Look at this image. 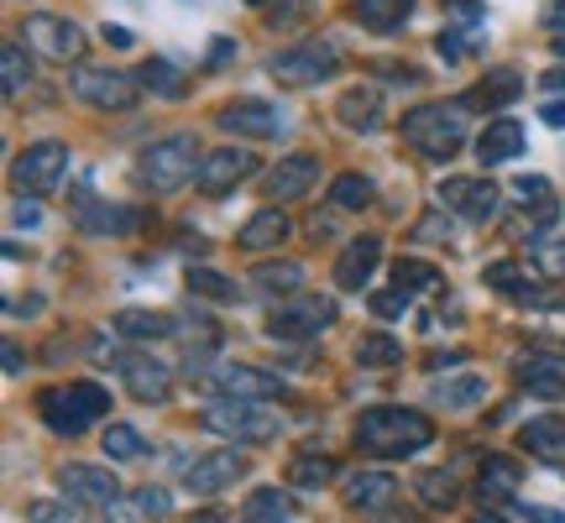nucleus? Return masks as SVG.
<instances>
[{
    "label": "nucleus",
    "mask_w": 565,
    "mask_h": 523,
    "mask_svg": "<svg viewBox=\"0 0 565 523\" xmlns=\"http://www.w3.org/2000/svg\"><path fill=\"white\" fill-rule=\"evenodd\" d=\"M519 445H524L534 461H550L561 466L565 461V414H540L519 429Z\"/></svg>",
    "instance_id": "nucleus-22"
},
{
    "label": "nucleus",
    "mask_w": 565,
    "mask_h": 523,
    "mask_svg": "<svg viewBox=\"0 0 565 523\" xmlns=\"http://www.w3.org/2000/svg\"><path fill=\"white\" fill-rule=\"evenodd\" d=\"M404 362V345L393 341L387 330H366L356 341V366H372V372H387V366Z\"/></svg>",
    "instance_id": "nucleus-34"
},
{
    "label": "nucleus",
    "mask_w": 565,
    "mask_h": 523,
    "mask_svg": "<svg viewBox=\"0 0 565 523\" xmlns=\"http://www.w3.org/2000/svg\"><path fill=\"white\" fill-rule=\"evenodd\" d=\"M466 105H419L404 116V141L429 162H445L461 152L466 141Z\"/></svg>",
    "instance_id": "nucleus-4"
},
{
    "label": "nucleus",
    "mask_w": 565,
    "mask_h": 523,
    "mask_svg": "<svg viewBox=\"0 0 565 523\" xmlns=\"http://www.w3.org/2000/svg\"><path fill=\"white\" fill-rule=\"evenodd\" d=\"M408 303H414V293H404V288H393V293H372V314H377V320H393V314H404Z\"/></svg>",
    "instance_id": "nucleus-48"
},
{
    "label": "nucleus",
    "mask_w": 565,
    "mask_h": 523,
    "mask_svg": "<svg viewBox=\"0 0 565 523\" xmlns=\"http://www.w3.org/2000/svg\"><path fill=\"white\" fill-rule=\"evenodd\" d=\"M408 11H414V0H356V21L372 26V32H393V26H404Z\"/></svg>",
    "instance_id": "nucleus-36"
},
{
    "label": "nucleus",
    "mask_w": 565,
    "mask_h": 523,
    "mask_svg": "<svg viewBox=\"0 0 565 523\" xmlns=\"http://www.w3.org/2000/svg\"><path fill=\"white\" fill-rule=\"evenodd\" d=\"M63 173H68V147H63V141H32V147L11 162V179H17V189L38 194V200L58 189Z\"/></svg>",
    "instance_id": "nucleus-11"
},
{
    "label": "nucleus",
    "mask_w": 565,
    "mask_h": 523,
    "mask_svg": "<svg viewBox=\"0 0 565 523\" xmlns=\"http://www.w3.org/2000/svg\"><path fill=\"white\" fill-rule=\"evenodd\" d=\"M330 477H335V461L320 456V450H303V456H294V466H288V487H294V492H320Z\"/></svg>",
    "instance_id": "nucleus-33"
},
{
    "label": "nucleus",
    "mask_w": 565,
    "mask_h": 523,
    "mask_svg": "<svg viewBox=\"0 0 565 523\" xmlns=\"http://www.w3.org/2000/svg\"><path fill=\"white\" fill-rule=\"evenodd\" d=\"M21 32H26V47H38L47 63H79V58H84V32H79V21L47 17V11H38V17L21 21Z\"/></svg>",
    "instance_id": "nucleus-12"
},
{
    "label": "nucleus",
    "mask_w": 565,
    "mask_h": 523,
    "mask_svg": "<svg viewBox=\"0 0 565 523\" xmlns=\"http://www.w3.org/2000/svg\"><path fill=\"white\" fill-rule=\"evenodd\" d=\"M200 137L194 131H173V137H158L152 147H141L137 158V183L152 189V194H173L189 179H200Z\"/></svg>",
    "instance_id": "nucleus-2"
},
{
    "label": "nucleus",
    "mask_w": 565,
    "mask_h": 523,
    "mask_svg": "<svg viewBox=\"0 0 565 523\" xmlns=\"http://www.w3.org/2000/svg\"><path fill=\"white\" fill-rule=\"evenodd\" d=\"M110 330L126 335V341H162V335H173V320L162 309H121L110 320Z\"/></svg>",
    "instance_id": "nucleus-31"
},
{
    "label": "nucleus",
    "mask_w": 565,
    "mask_h": 523,
    "mask_svg": "<svg viewBox=\"0 0 565 523\" xmlns=\"http://www.w3.org/2000/svg\"><path fill=\"white\" fill-rule=\"evenodd\" d=\"M393 492H398V482L387 471H356V477H345V508H356V513L393 508Z\"/></svg>",
    "instance_id": "nucleus-24"
},
{
    "label": "nucleus",
    "mask_w": 565,
    "mask_h": 523,
    "mask_svg": "<svg viewBox=\"0 0 565 523\" xmlns=\"http://www.w3.org/2000/svg\"><path fill=\"white\" fill-rule=\"evenodd\" d=\"M524 95V79H519V68H492L471 95H466L461 105H487V110H503V105H513Z\"/></svg>",
    "instance_id": "nucleus-30"
},
{
    "label": "nucleus",
    "mask_w": 565,
    "mask_h": 523,
    "mask_svg": "<svg viewBox=\"0 0 565 523\" xmlns=\"http://www.w3.org/2000/svg\"><path fill=\"white\" fill-rule=\"evenodd\" d=\"M383 79H393V84H419L424 74H419V68H408V63H383Z\"/></svg>",
    "instance_id": "nucleus-50"
},
{
    "label": "nucleus",
    "mask_w": 565,
    "mask_h": 523,
    "mask_svg": "<svg viewBox=\"0 0 565 523\" xmlns=\"http://www.w3.org/2000/svg\"><path fill=\"white\" fill-rule=\"evenodd\" d=\"M11 215H17V225H38L42 221V210H38V204H26V200L11 204Z\"/></svg>",
    "instance_id": "nucleus-51"
},
{
    "label": "nucleus",
    "mask_w": 565,
    "mask_h": 523,
    "mask_svg": "<svg viewBox=\"0 0 565 523\" xmlns=\"http://www.w3.org/2000/svg\"><path fill=\"white\" fill-rule=\"evenodd\" d=\"M6 372H21V345H6Z\"/></svg>",
    "instance_id": "nucleus-57"
},
{
    "label": "nucleus",
    "mask_w": 565,
    "mask_h": 523,
    "mask_svg": "<svg viewBox=\"0 0 565 523\" xmlns=\"http://www.w3.org/2000/svg\"><path fill=\"white\" fill-rule=\"evenodd\" d=\"M330 324H335V303L330 299H288L267 314V335L282 345H299V341H320Z\"/></svg>",
    "instance_id": "nucleus-7"
},
{
    "label": "nucleus",
    "mask_w": 565,
    "mask_h": 523,
    "mask_svg": "<svg viewBox=\"0 0 565 523\" xmlns=\"http://www.w3.org/2000/svg\"><path fill=\"white\" fill-rule=\"evenodd\" d=\"M58 487H63V498H68V503L95 508V513H105L110 503H121L126 498V487L116 482V471H110V466H84V461L58 466Z\"/></svg>",
    "instance_id": "nucleus-10"
},
{
    "label": "nucleus",
    "mask_w": 565,
    "mask_h": 523,
    "mask_svg": "<svg viewBox=\"0 0 565 523\" xmlns=\"http://www.w3.org/2000/svg\"><path fill=\"white\" fill-rule=\"evenodd\" d=\"M477 158H482V168H498V162L524 158V126L513 121V116H498V121L477 137Z\"/></svg>",
    "instance_id": "nucleus-23"
},
{
    "label": "nucleus",
    "mask_w": 565,
    "mask_h": 523,
    "mask_svg": "<svg viewBox=\"0 0 565 523\" xmlns=\"http://www.w3.org/2000/svg\"><path fill=\"white\" fill-rule=\"evenodd\" d=\"M477 42H482V26H466V32H440V42H435V47H440L445 63H461Z\"/></svg>",
    "instance_id": "nucleus-47"
},
{
    "label": "nucleus",
    "mask_w": 565,
    "mask_h": 523,
    "mask_svg": "<svg viewBox=\"0 0 565 523\" xmlns=\"http://www.w3.org/2000/svg\"><path fill=\"white\" fill-rule=\"evenodd\" d=\"M435 200H440V210L461 215L466 225H492L503 210V189L492 179H445Z\"/></svg>",
    "instance_id": "nucleus-9"
},
{
    "label": "nucleus",
    "mask_w": 565,
    "mask_h": 523,
    "mask_svg": "<svg viewBox=\"0 0 565 523\" xmlns=\"http://www.w3.org/2000/svg\"><path fill=\"white\" fill-rule=\"evenodd\" d=\"M252 282H257L263 293H273V299H294L303 288V267L299 262H263V267L252 273Z\"/></svg>",
    "instance_id": "nucleus-32"
},
{
    "label": "nucleus",
    "mask_w": 565,
    "mask_h": 523,
    "mask_svg": "<svg viewBox=\"0 0 565 523\" xmlns=\"http://www.w3.org/2000/svg\"><path fill=\"white\" fill-rule=\"evenodd\" d=\"M231 53H236V42H215V47H210V63H225Z\"/></svg>",
    "instance_id": "nucleus-56"
},
{
    "label": "nucleus",
    "mask_w": 565,
    "mask_h": 523,
    "mask_svg": "<svg viewBox=\"0 0 565 523\" xmlns=\"http://www.w3.org/2000/svg\"><path fill=\"white\" fill-rule=\"evenodd\" d=\"M189 293H200V299H210V303H236L242 299V288L225 278V273H215V267H189Z\"/></svg>",
    "instance_id": "nucleus-38"
},
{
    "label": "nucleus",
    "mask_w": 565,
    "mask_h": 523,
    "mask_svg": "<svg viewBox=\"0 0 565 523\" xmlns=\"http://www.w3.org/2000/svg\"><path fill=\"white\" fill-rule=\"evenodd\" d=\"M110 362H116L126 393H131L137 403H168V393H173V372H168V362L141 356V351H110Z\"/></svg>",
    "instance_id": "nucleus-13"
},
{
    "label": "nucleus",
    "mask_w": 565,
    "mask_h": 523,
    "mask_svg": "<svg viewBox=\"0 0 565 523\" xmlns=\"http://www.w3.org/2000/svg\"><path fill=\"white\" fill-rule=\"evenodd\" d=\"M257 173V158L246 152V147H221V152H204L200 162V194H210V200H221V194H231L236 183H246Z\"/></svg>",
    "instance_id": "nucleus-16"
},
{
    "label": "nucleus",
    "mask_w": 565,
    "mask_h": 523,
    "mask_svg": "<svg viewBox=\"0 0 565 523\" xmlns=\"http://www.w3.org/2000/svg\"><path fill=\"white\" fill-rule=\"evenodd\" d=\"M26 523H84L79 503H53V498H38L26 503Z\"/></svg>",
    "instance_id": "nucleus-44"
},
{
    "label": "nucleus",
    "mask_w": 565,
    "mask_h": 523,
    "mask_svg": "<svg viewBox=\"0 0 565 523\" xmlns=\"http://www.w3.org/2000/svg\"><path fill=\"white\" fill-rule=\"evenodd\" d=\"M545 26L550 32H565V0H555V6L545 11Z\"/></svg>",
    "instance_id": "nucleus-53"
},
{
    "label": "nucleus",
    "mask_w": 565,
    "mask_h": 523,
    "mask_svg": "<svg viewBox=\"0 0 565 523\" xmlns=\"http://www.w3.org/2000/svg\"><path fill=\"white\" fill-rule=\"evenodd\" d=\"M105 42H110V47H131V32H126V26H105Z\"/></svg>",
    "instance_id": "nucleus-54"
},
{
    "label": "nucleus",
    "mask_w": 565,
    "mask_h": 523,
    "mask_svg": "<svg viewBox=\"0 0 565 523\" xmlns=\"http://www.w3.org/2000/svg\"><path fill=\"white\" fill-rule=\"evenodd\" d=\"M335 116H341L345 131H377L383 126V89L377 84H356V89H345L341 100H335Z\"/></svg>",
    "instance_id": "nucleus-20"
},
{
    "label": "nucleus",
    "mask_w": 565,
    "mask_h": 523,
    "mask_svg": "<svg viewBox=\"0 0 565 523\" xmlns=\"http://www.w3.org/2000/svg\"><path fill=\"white\" fill-rule=\"evenodd\" d=\"M529 523H565V513H550V508H529Z\"/></svg>",
    "instance_id": "nucleus-55"
},
{
    "label": "nucleus",
    "mask_w": 565,
    "mask_h": 523,
    "mask_svg": "<svg viewBox=\"0 0 565 523\" xmlns=\"http://www.w3.org/2000/svg\"><path fill=\"white\" fill-rule=\"evenodd\" d=\"M372 194H377V183L366 179V173H341V179L330 183V204L335 210H366Z\"/></svg>",
    "instance_id": "nucleus-40"
},
{
    "label": "nucleus",
    "mask_w": 565,
    "mask_h": 523,
    "mask_svg": "<svg viewBox=\"0 0 565 523\" xmlns=\"http://www.w3.org/2000/svg\"><path fill=\"white\" fill-rule=\"evenodd\" d=\"M105 456H110V461H141V456H147V440H141L131 424H110V429H105Z\"/></svg>",
    "instance_id": "nucleus-43"
},
{
    "label": "nucleus",
    "mask_w": 565,
    "mask_h": 523,
    "mask_svg": "<svg viewBox=\"0 0 565 523\" xmlns=\"http://www.w3.org/2000/svg\"><path fill=\"white\" fill-rule=\"evenodd\" d=\"M215 121L225 126V131H236V137H252V141H273L288 131V121H282V110L273 100H257V95H242V100H231L215 116Z\"/></svg>",
    "instance_id": "nucleus-15"
},
{
    "label": "nucleus",
    "mask_w": 565,
    "mask_h": 523,
    "mask_svg": "<svg viewBox=\"0 0 565 523\" xmlns=\"http://www.w3.org/2000/svg\"><path fill=\"white\" fill-rule=\"evenodd\" d=\"M545 84H550V89H565V63L555 68V74H545Z\"/></svg>",
    "instance_id": "nucleus-58"
},
{
    "label": "nucleus",
    "mask_w": 565,
    "mask_h": 523,
    "mask_svg": "<svg viewBox=\"0 0 565 523\" xmlns=\"http://www.w3.org/2000/svg\"><path fill=\"white\" fill-rule=\"evenodd\" d=\"M0 84H6V100H21V89L32 84V58H26L21 42H6V53H0Z\"/></svg>",
    "instance_id": "nucleus-39"
},
{
    "label": "nucleus",
    "mask_w": 565,
    "mask_h": 523,
    "mask_svg": "<svg viewBox=\"0 0 565 523\" xmlns=\"http://www.w3.org/2000/svg\"><path fill=\"white\" fill-rule=\"evenodd\" d=\"M519 477H524V471H519V461H513V456H487L482 471H477V498H482L487 508L508 503V498L519 492Z\"/></svg>",
    "instance_id": "nucleus-26"
},
{
    "label": "nucleus",
    "mask_w": 565,
    "mask_h": 523,
    "mask_svg": "<svg viewBox=\"0 0 565 523\" xmlns=\"http://www.w3.org/2000/svg\"><path fill=\"white\" fill-rule=\"evenodd\" d=\"M529 262H534V273H540V278H565V242L561 236H534V242H529Z\"/></svg>",
    "instance_id": "nucleus-41"
},
{
    "label": "nucleus",
    "mask_w": 565,
    "mask_h": 523,
    "mask_svg": "<svg viewBox=\"0 0 565 523\" xmlns=\"http://www.w3.org/2000/svg\"><path fill=\"white\" fill-rule=\"evenodd\" d=\"M513 194L524 200V210H545V204H555V189H550V179H540V173L513 179Z\"/></svg>",
    "instance_id": "nucleus-46"
},
{
    "label": "nucleus",
    "mask_w": 565,
    "mask_h": 523,
    "mask_svg": "<svg viewBox=\"0 0 565 523\" xmlns=\"http://www.w3.org/2000/svg\"><path fill=\"white\" fill-rule=\"evenodd\" d=\"M356 450L362 456H377V461H404V456H419L435 440V424L424 419L419 408H398V403H383V408H366L356 419Z\"/></svg>",
    "instance_id": "nucleus-1"
},
{
    "label": "nucleus",
    "mask_w": 565,
    "mask_h": 523,
    "mask_svg": "<svg viewBox=\"0 0 565 523\" xmlns=\"http://www.w3.org/2000/svg\"><path fill=\"white\" fill-rule=\"evenodd\" d=\"M482 398H487V377H477V372H466V377H440V383L429 387V403H435V408H456V414L477 408Z\"/></svg>",
    "instance_id": "nucleus-27"
},
{
    "label": "nucleus",
    "mask_w": 565,
    "mask_h": 523,
    "mask_svg": "<svg viewBox=\"0 0 565 523\" xmlns=\"http://www.w3.org/2000/svg\"><path fill=\"white\" fill-rule=\"evenodd\" d=\"M38 414H42V424H47L53 435H63V440H79L89 424L110 414V393H105L100 383L47 387V393L38 398Z\"/></svg>",
    "instance_id": "nucleus-3"
},
{
    "label": "nucleus",
    "mask_w": 565,
    "mask_h": 523,
    "mask_svg": "<svg viewBox=\"0 0 565 523\" xmlns=\"http://www.w3.org/2000/svg\"><path fill=\"white\" fill-rule=\"evenodd\" d=\"M200 383L215 387L221 398H246V403H273V398H282V383H278V377H267V372H257V366H242V362L210 366Z\"/></svg>",
    "instance_id": "nucleus-14"
},
{
    "label": "nucleus",
    "mask_w": 565,
    "mask_h": 523,
    "mask_svg": "<svg viewBox=\"0 0 565 523\" xmlns=\"http://www.w3.org/2000/svg\"><path fill=\"white\" fill-rule=\"evenodd\" d=\"M294 236V225H288V215H282L278 204H267V210H257L252 221L242 225V236H236V246L242 252H273V246H282Z\"/></svg>",
    "instance_id": "nucleus-25"
},
{
    "label": "nucleus",
    "mask_w": 565,
    "mask_h": 523,
    "mask_svg": "<svg viewBox=\"0 0 565 523\" xmlns=\"http://www.w3.org/2000/svg\"><path fill=\"white\" fill-rule=\"evenodd\" d=\"M74 95L95 110H131L141 100V79L137 74H121V68H95V63H79L74 68Z\"/></svg>",
    "instance_id": "nucleus-8"
},
{
    "label": "nucleus",
    "mask_w": 565,
    "mask_h": 523,
    "mask_svg": "<svg viewBox=\"0 0 565 523\" xmlns=\"http://www.w3.org/2000/svg\"><path fill=\"white\" fill-rule=\"evenodd\" d=\"M137 508L147 513V519H168V513H173V498H168L162 487H141V492H137Z\"/></svg>",
    "instance_id": "nucleus-49"
},
{
    "label": "nucleus",
    "mask_w": 565,
    "mask_h": 523,
    "mask_svg": "<svg viewBox=\"0 0 565 523\" xmlns=\"http://www.w3.org/2000/svg\"><path fill=\"white\" fill-rule=\"evenodd\" d=\"M335 68H341V47H335V42H320V38L299 42V47H282V53L267 58V74H273L278 84H288V89L324 84Z\"/></svg>",
    "instance_id": "nucleus-6"
},
{
    "label": "nucleus",
    "mask_w": 565,
    "mask_h": 523,
    "mask_svg": "<svg viewBox=\"0 0 565 523\" xmlns=\"http://www.w3.org/2000/svg\"><path fill=\"white\" fill-rule=\"evenodd\" d=\"M513 377L534 393V398H565V362L545 356V351H529L513 362Z\"/></svg>",
    "instance_id": "nucleus-21"
},
{
    "label": "nucleus",
    "mask_w": 565,
    "mask_h": 523,
    "mask_svg": "<svg viewBox=\"0 0 565 523\" xmlns=\"http://www.w3.org/2000/svg\"><path fill=\"white\" fill-rule=\"evenodd\" d=\"M246 6H263V0H246Z\"/></svg>",
    "instance_id": "nucleus-61"
},
{
    "label": "nucleus",
    "mask_w": 565,
    "mask_h": 523,
    "mask_svg": "<svg viewBox=\"0 0 565 523\" xmlns=\"http://www.w3.org/2000/svg\"><path fill=\"white\" fill-rule=\"evenodd\" d=\"M200 424L210 429V435L231 440V445H267V440H278V429H282L273 408L246 403V398H215L200 414Z\"/></svg>",
    "instance_id": "nucleus-5"
},
{
    "label": "nucleus",
    "mask_w": 565,
    "mask_h": 523,
    "mask_svg": "<svg viewBox=\"0 0 565 523\" xmlns=\"http://www.w3.org/2000/svg\"><path fill=\"white\" fill-rule=\"evenodd\" d=\"M315 183H320V158L315 152H294V158H278V168L267 173V200L273 204L303 200Z\"/></svg>",
    "instance_id": "nucleus-18"
},
{
    "label": "nucleus",
    "mask_w": 565,
    "mask_h": 523,
    "mask_svg": "<svg viewBox=\"0 0 565 523\" xmlns=\"http://www.w3.org/2000/svg\"><path fill=\"white\" fill-rule=\"evenodd\" d=\"M288 492H294V487H288ZM288 492H278V487H257L231 523H288L294 519V498H288Z\"/></svg>",
    "instance_id": "nucleus-28"
},
{
    "label": "nucleus",
    "mask_w": 565,
    "mask_h": 523,
    "mask_svg": "<svg viewBox=\"0 0 565 523\" xmlns=\"http://www.w3.org/2000/svg\"><path fill=\"white\" fill-rule=\"evenodd\" d=\"M242 477H246L242 450H210V456H200L194 466H183V487H189L194 498H215V492H225V487L242 482Z\"/></svg>",
    "instance_id": "nucleus-17"
},
{
    "label": "nucleus",
    "mask_w": 565,
    "mask_h": 523,
    "mask_svg": "<svg viewBox=\"0 0 565 523\" xmlns=\"http://www.w3.org/2000/svg\"><path fill=\"white\" fill-rule=\"evenodd\" d=\"M393 288L429 293V288H440V267H435V262H419V257H398L393 262Z\"/></svg>",
    "instance_id": "nucleus-37"
},
{
    "label": "nucleus",
    "mask_w": 565,
    "mask_h": 523,
    "mask_svg": "<svg viewBox=\"0 0 565 523\" xmlns=\"http://www.w3.org/2000/svg\"><path fill=\"white\" fill-rule=\"evenodd\" d=\"M137 79H141V89H152V95H162V100H183V95H189L183 74L168 58H147L137 68Z\"/></svg>",
    "instance_id": "nucleus-35"
},
{
    "label": "nucleus",
    "mask_w": 565,
    "mask_h": 523,
    "mask_svg": "<svg viewBox=\"0 0 565 523\" xmlns=\"http://www.w3.org/2000/svg\"><path fill=\"white\" fill-rule=\"evenodd\" d=\"M377 262H383V236H351L335 262V288L341 293H356L372 273H377Z\"/></svg>",
    "instance_id": "nucleus-19"
},
{
    "label": "nucleus",
    "mask_w": 565,
    "mask_h": 523,
    "mask_svg": "<svg viewBox=\"0 0 565 523\" xmlns=\"http://www.w3.org/2000/svg\"><path fill=\"white\" fill-rule=\"evenodd\" d=\"M471 523H503V519H498V513L487 508V513H477V519H471Z\"/></svg>",
    "instance_id": "nucleus-60"
},
{
    "label": "nucleus",
    "mask_w": 565,
    "mask_h": 523,
    "mask_svg": "<svg viewBox=\"0 0 565 523\" xmlns=\"http://www.w3.org/2000/svg\"><path fill=\"white\" fill-rule=\"evenodd\" d=\"M540 116H545V126L565 131V100H545V110H540Z\"/></svg>",
    "instance_id": "nucleus-52"
},
{
    "label": "nucleus",
    "mask_w": 565,
    "mask_h": 523,
    "mask_svg": "<svg viewBox=\"0 0 565 523\" xmlns=\"http://www.w3.org/2000/svg\"><path fill=\"white\" fill-rule=\"evenodd\" d=\"M79 225L89 231V236H110V231L121 236V231H137L141 215L137 210H116V204H100V200H89V194H84L79 200Z\"/></svg>",
    "instance_id": "nucleus-29"
},
{
    "label": "nucleus",
    "mask_w": 565,
    "mask_h": 523,
    "mask_svg": "<svg viewBox=\"0 0 565 523\" xmlns=\"http://www.w3.org/2000/svg\"><path fill=\"white\" fill-rule=\"evenodd\" d=\"M309 11H315V0H278V6L267 11V26H273V32H294V26L309 21Z\"/></svg>",
    "instance_id": "nucleus-45"
},
{
    "label": "nucleus",
    "mask_w": 565,
    "mask_h": 523,
    "mask_svg": "<svg viewBox=\"0 0 565 523\" xmlns=\"http://www.w3.org/2000/svg\"><path fill=\"white\" fill-rule=\"evenodd\" d=\"M550 47H555V53L565 58V32H550Z\"/></svg>",
    "instance_id": "nucleus-59"
},
{
    "label": "nucleus",
    "mask_w": 565,
    "mask_h": 523,
    "mask_svg": "<svg viewBox=\"0 0 565 523\" xmlns=\"http://www.w3.org/2000/svg\"><path fill=\"white\" fill-rule=\"evenodd\" d=\"M414 492H419V503L424 508H456V477L450 471H424L419 482H414Z\"/></svg>",
    "instance_id": "nucleus-42"
}]
</instances>
